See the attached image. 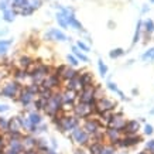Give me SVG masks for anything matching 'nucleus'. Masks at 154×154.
<instances>
[{
    "instance_id": "1",
    "label": "nucleus",
    "mask_w": 154,
    "mask_h": 154,
    "mask_svg": "<svg viewBox=\"0 0 154 154\" xmlns=\"http://www.w3.org/2000/svg\"><path fill=\"white\" fill-rule=\"evenodd\" d=\"M17 92H19L17 84H7L5 88L0 91V95L5 96V98H13L14 95H17Z\"/></svg>"
},
{
    "instance_id": "2",
    "label": "nucleus",
    "mask_w": 154,
    "mask_h": 154,
    "mask_svg": "<svg viewBox=\"0 0 154 154\" xmlns=\"http://www.w3.org/2000/svg\"><path fill=\"white\" fill-rule=\"evenodd\" d=\"M78 125V120L76 119H74V117H65V119H62V120L60 122V127L61 130H72V129H75V126Z\"/></svg>"
},
{
    "instance_id": "3",
    "label": "nucleus",
    "mask_w": 154,
    "mask_h": 154,
    "mask_svg": "<svg viewBox=\"0 0 154 154\" xmlns=\"http://www.w3.org/2000/svg\"><path fill=\"white\" fill-rule=\"evenodd\" d=\"M72 136H74V139L78 141L79 144H85V143L88 141V133L85 130H82V129H79V127H75Z\"/></svg>"
},
{
    "instance_id": "4",
    "label": "nucleus",
    "mask_w": 154,
    "mask_h": 154,
    "mask_svg": "<svg viewBox=\"0 0 154 154\" xmlns=\"http://www.w3.org/2000/svg\"><path fill=\"white\" fill-rule=\"evenodd\" d=\"M45 38H54V40H60V41H66L68 40L65 34L60 31V30H57V28H51L50 33L45 34Z\"/></svg>"
},
{
    "instance_id": "5",
    "label": "nucleus",
    "mask_w": 154,
    "mask_h": 154,
    "mask_svg": "<svg viewBox=\"0 0 154 154\" xmlns=\"http://www.w3.org/2000/svg\"><path fill=\"white\" fill-rule=\"evenodd\" d=\"M125 129L127 130V133H130V134H133V133H136V131L139 130V123L136 120H130L127 122L126 125H125ZM125 130V131H126Z\"/></svg>"
},
{
    "instance_id": "6",
    "label": "nucleus",
    "mask_w": 154,
    "mask_h": 154,
    "mask_svg": "<svg viewBox=\"0 0 154 154\" xmlns=\"http://www.w3.org/2000/svg\"><path fill=\"white\" fill-rule=\"evenodd\" d=\"M113 102H110L109 99H106V98H103V99H100L99 100V106L98 107H100V109H103V110H110V109H113Z\"/></svg>"
},
{
    "instance_id": "7",
    "label": "nucleus",
    "mask_w": 154,
    "mask_h": 154,
    "mask_svg": "<svg viewBox=\"0 0 154 154\" xmlns=\"http://www.w3.org/2000/svg\"><path fill=\"white\" fill-rule=\"evenodd\" d=\"M28 120H30V123L33 125V126H38V125H41V116L38 115V113L33 112L30 113V116H28Z\"/></svg>"
},
{
    "instance_id": "8",
    "label": "nucleus",
    "mask_w": 154,
    "mask_h": 154,
    "mask_svg": "<svg viewBox=\"0 0 154 154\" xmlns=\"http://www.w3.org/2000/svg\"><path fill=\"white\" fill-rule=\"evenodd\" d=\"M89 110H91V109L88 107V105H86V103H82V105H79V106L76 107V115H78V116H86L89 113Z\"/></svg>"
},
{
    "instance_id": "9",
    "label": "nucleus",
    "mask_w": 154,
    "mask_h": 154,
    "mask_svg": "<svg viewBox=\"0 0 154 154\" xmlns=\"http://www.w3.org/2000/svg\"><path fill=\"white\" fill-rule=\"evenodd\" d=\"M98 130V123L96 122H86L85 125V131L86 133H96Z\"/></svg>"
},
{
    "instance_id": "10",
    "label": "nucleus",
    "mask_w": 154,
    "mask_h": 154,
    "mask_svg": "<svg viewBox=\"0 0 154 154\" xmlns=\"http://www.w3.org/2000/svg\"><path fill=\"white\" fill-rule=\"evenodd\" d=\"M139 141H140V137L133 136V137H127V139H125L123 143H122V146H133V144H136V143H139Z\"/></svg>"
},
{
    "instance_id": "11",
    "label": "nucleus",
    "mask_w": 154,
    "mask_h": 154,
    "mask_svg": "<svg viewBox=\"0 0 154 154\" xmlns=\"http://www.w3.org/2000/svg\"><path fill=\"white\" fill-rule=\"evenodd\" d=\"M31 99H33V95L30 94V92H27V91H26V92H23V95H21V103H23L24 106L31 102Z\"/></svg>"
},
{
    "instance_id": "12",
    "label": "nucleus",
    "mask_w": 154,
    "mask_h": 154,
    "mask_svg": "<svg viewBox=\"0 0 154 154\" xmlns=\"http://www.w3.org/2000/svg\"><path fill=\"white\" fill-rule=\"evenodd\" d=\"M123 54H125V51H123L122 48H116V50H112L109 55H110V58H112V60H115V58H119V57H122Z\"/></svg>"
},
{
    "instance_id": "13",
    "label": "nucleus",
    "mask_w": 154,
    "mask_h": 154,
    "mask_svg": "<svg viewBox=\"0 0 154 154\" xmlns=\"http://www.w3.org/2000/svg\"><path fill=\"white\" fill-rule=\"evenodd\" d=\"M72 51H74V54H75V55H76V58H78V60L84 61V62H88V57H86V55H84L82 52H79V51H78V47H74V48H72Z\"/></svg>"
},
{
    "instance_id": "14",
    "label": "nucleus",
    "mask_w": 154,
    "mask_h": 154,
    "mask_svg": "<svg viewBox=\"0 0 154 154\" xmlns=\"http://www.w3.org/2000/svg\"><path fill=\"white\" fill-rule=\"evenodd\" d=\"M14 16H16V14H14L13 10H5V16H3V19L10 23V21H13L14 20Z\"/></svg>"
},
{
    "instance_id": "15",
    "label": "nucleus",
    "mask_w": 154,
    "mask_h": 154,
    "mask_svg": "<svg viewBox=\"0 0 154 154\" xmlns=\"http://www.w3.org/2000/svg\"><path fill=\"white\" fill-rule=\"evenodd\" d=\"M9 127H10V129H13V131H19L20 130V122H19V119L10 120L9 122Z\"/></svg>"
},
{
    "instance_id": "16",
    "label": "nucleus",
    "mask_w": 154,
    "mask_h": 154,
    "mask_svg": "<svg viewBox=\"0 0 154 154\" xmlns=\"http://www.w3.org/2000/svg\"><path fill=\"white\" fill-rule=\"evenodd\" d=\"M10 146H11V150H16V151H19V153L23 150V144H21L19 140H11Z\"/></svg>"
},
{
    "instance_id": "17",
    "label": "nucleus",
    "mask_w": 154,
    "mask_h": 154,
    "mask_svg": "<svg viewBox=\"0 0 154 154\" xmlns=\"http://www.w3.org/2000/svg\"><path fill=\"white\" fill-rule=\"evenodd\" d=\"M125 125H126V123H125V120H123V119H120V117H117V119H115V120L112 122V126L115 127V129H120V127H123L125 126Z\"/></svg>"
},
{
    "instance_id": "18",
    "label": "nucleus",
    "mask_w": 154,
    "mask_h": 154,
    "mask_svg": "<svg viewBox=\"0 0 154 154\" xmlns=\"http://www.w3.org/2000/svg\"><path fill=\"white\" fill-rule=\"evenodd\" d=\"M57 21H58V24H60L61 27H64V28L68 26V24H66V20H65V16H64L62 13L57 14Z\"/></svg>"
},
{
    "instance_id": "19",
    "label": "nucleus",
    "mask_w": 154,
    "mask_h": 154,
    "mask_svg": "<svg viewBox=\"0 0 154 154\" xmlns=\"http://www.w3.org/2000/svg\"><path fill=\"white\" fill-rule=\"evenodd\" d=\"M64 76H65L66 79H74V78H76V72H75L74 69H64Z\"/></svg>"
},
{
    "instance_id": "20",
    "label": "nucleus",
    "mask_w": 154,
    "mask_h": 154,
    "mask_svg": "<svg viewBox=\"0 0 154 154\" xmlns=\"http://www.w3.org/2000/svg\"><path fill=\"white\" fill-rule=\"evenodd\" d=\"M98 66H99V72H100V75H102V76H105V75L107 74V66L103 64L102 60L98 61Z\"/></svg>"
},
{
    "instance_id": "21",
    "label": "nucleus",
    "mask_w": 154,
    "mask_h": 154,
    "mask_svg": "<svg viewBox=\"0 0 154 154\" xmlns=\"http://www.w3.org/2000/svg\"><path fill=\"white\" fill-rule=\"evenodd\" d=\"M144 30L147 31V33H153L154 31V23L153 20H147L144 23Z\"/></svg>"
},
{
    "instance_id": "22",
    "label": "nucleus",
    "mask_w": 154,
    "mask_h": 154,
    "mask_svg": "<svg viewBox=\"0 0 154 154\" xmlns=\"http://www.w3.org/2000/svg\"><path fill=\"white\" fill-rule=\"evenodd\" d=\"M140 28H141V21L137 23V27H136V33H134V38H133V44L139 41V38H140Z\"/></svg>"
},
{
    "instance_id": "23",
    "label": "nucleus",
    "mask_w": 154,
    "mask_h": 154,
    "mask_svg": "<svg viewBox=\"0 0 154 154\" xmlns=\"http://www.w3.org/2000/svg\"><path fill=\"white\" fill-rule=\"evenodd\" d=\"M143 60H144V61L146 60H151V61L154 60V48H150L149 51L146 52L144 55H143Z\"/></svg>"
},
{
    "instance_id": "24",
    "label": "nucleus",
    "mask_w": 154,
    "mask_h": 154,
    "mask_svg": "<svg viewBox=\"0 0 154 154\" xmlns=\"http://www.w3.org/2000/svg\"><path fill=\"white\" fill-rule=\"evenodd\" d=\"M109 137H110L113 141H117V137H119V130H116V129L109 130Z\"/></svg>"
},
{
    "instance_id": "25",
    "label": "nucleus",
    "mask_w": 154,
    "mask_h": 154,
    "mask_svg": "<svg viewBox=\"0 0 154 154\" xmlns=\"http://www.w3.org/2000/svg\"><path fill=\"white\" fill-rule=\"evenodd\" d=\"M102 149H103V147L100 144H98V143H96V144H94V146H91V151H92V154H99Z\"/></svg>"
},
{
    "instance_id": "26",
    "label": "nucleus",
    "mask_w": 154,
    "mask_h": 154,
    "mask_svg": "<svg viewBox=\"0 0 154 154\" xmlns=\"http://www.w3.org/2000/svg\"><path fill=\"white\" fill-rule=\"evenodd\" d=\"M0 129L2 130H7L9 129V122L6 120L5 117H0Z\"/></svg>"
},
{
    "instance_id": "27",
    "label": "nucleus",
    "mask_w": 154,
    "mask_h": 154,
    "mask_svg": "<svg viewBox=\"0 0 154 154\" xmlns=\"http://www.w3.org/2000/svg\"><path fill=\"white\" fill-rule=\"evenodd\" d=\"M20 64H21V66H24V68H27L31 62H30V58L28 57H23L21 60H20Z\"/></svg>"
},
{
    "instance_id": "28",
    "label": "nucleus",
    "mask_w": 154,
    "mask_h": 154,
    "mask_svg": "<svg viewBox=\"0 0 154 154\" xmlns=\"http://www.w3.org/2000/svg\"><path fill=\"white\" fill-rule=\"evenodd\" d=\"M66 60L69 61V64H71V65H72V66H76V65H78V60H76L75 57H72V55H68V57H66Z\"/></svg>"
},
{
    "instance_id": "29",
    "label": "nucleus",
    "mask_w": 154,
    "mask_h": 154,
    "mask_svg": "<svg viewBox=\"0 0 154 154\" xmlns=\"http://www.w3.org/2000/svg\"><path fill=\"white\" fill-rule=\"evenodd\" d=\"M99 154H115V153H113V149H110V147H103Z\"/></svg>"
},
{
    "instance_id": "30",
    "label": "nucleus",
    "mask_w": 154,
    "mask_h": 154,
    "mask_svg": "<svg viewBox=\"0 0 154 154\" xmlns=\"http://www.w3.org/2000/svg\"><path fill=\"white\" fill-rule=\"evenodd\" d=\"M13 40H0V47H9Z\"/></svg>"
},
{
    "instance_id": "31",
    "label": "nucleus",
    "mask_w": 154,
    "mask_h": 154,
    "mask_svg": "<svg viewBox=\"0 0 154 154\" xmlns=\"http://www.w3.org/2000/svg\"><path fill=\"white\" fill-rule=\"evenodd\" d=\"M76 47H78V48H81V50H84V51L85 52H88L89 51V47H88V45H86V44H84V42H78V44H76Z\"/></svg>"
},
{
    "instance_id": "32",
    "label": "nucleus",
    "mask_w": 154,
    "mask_h": 154,
    "mask_svg": "<svg viewBox=\"0 0 154 154\" xmlns=\"http://www.w3.org/2000/svg\"><path fill=\"white\" fill-rule=\"evenodd\" d=\"M40 5H41V2H40V0H31V2H30V7H33V9L38 7Z\"/></svg>"
},
{
    "instance_id": "33",
    "label": "nucleus",
    "mask_w": 154,
    "mask_h": 154,
    "mask_svg": "<svg viewBox=\"0 0 154 154\" xmlns=\"http://www.w3.org/2000/svg\"><path fill=\"white\" fill-rule=\"evenodd\" d=\"M107 86H109V89H110V91H115V92H119V89H117L116 84H113V82H109V84H107Z\"/></svg>"
},
{
    "instance_id": "34",
    "label": "nucleus",
    "mask_w": 154,
    "mask_h": 154,
    "mask_svg": "<svg viewBox=\"0 0 154 154\" xmlns=\"http://www.w3.org/2000/svg\"><path fill=\"white\" fill-rule=\"evenodd\" d=\"M147 149H149L151 153H154V140H151V141L147 143Z\"/></svg>"
},
{
    "instance_id": "35",
    "label": "nucleus",
    "mask_w": 154,
    "mask_h": 154,
    "mask_svg": "<svg viewBox=\"0 0 154 154\" xmlns=\"http://www.w3.org/2000/svg\"><path fill=\"white\" fill-rule=\"evenodd\" d=\"M144 131H146V134H151V133H153V127L150 126V125H147V126L144 127Z\"/></svg>"
},
{
    "instance_id": "36",
    "label": "nucleus",
    "mask_w": 154,
    "mask_h": 154,
    "mask_svg": "<svg viewBox=\"0 0 154 154\" xmlns=\"http://www.w3.org/2000/svg\"><path fill=\"white\" fill-rule=\"evenodd\" d=\"M34 144H35V143H34L33 139H30V137H28V139H26V146L31 147V146H34Z\"/></svg>"
},
{
    "instance_id": "37",
    "label": "nucleus",
    "mask_w": 154,
    "mask_h": 154,
    "mask_svg": "<svg viewBox=\"0 0 154 154\" xmlns=\"http://www.w3.org/2000/svg\"><path fill=\"white\" fill-rule=\"evenodd\" d=\"M42 103H44V100H37V102H35L37 109H42Z\"/></svg>"
},
{
    "instance_id": "38",
    "label": "nucleus",
    "mask_w": 154,
    "mask_h": 154,
    "mask_svg": "<svg viewBox=\"0 0 154 154\" xmlns=\"http://www.w3.org/2000/svg\"><path fill=\"white\" fill-rule=\"evenodd\" d=\"M7 109H9V107L6 106V105H0V112H6Z\"/></svg>"
},
{
    "instance_id": "39",
    "label": "nucleus",
    "mask_w": 154,
    "mask_h": 154,
    "mask_svg": "<svg viewBox=\"0 0 154 154\" xmlns=\"http://www.w3.org/2000/svg\"><path fill=\"white\" fill-rule=\"evenodd\" d=\"M7 51V47H0V54H6Z\"/></svg>"
},
{
    "instance_id": "40",
    "label": "nucleus",
    "mask_w": 154,
    "mask_h": 154,
    "mask_svg": "<svg viewBox=\"0 0 154 154\" xmlns=\"http://www.w3.org/2000/svg\"><path fill=\"white\" fill-rule=\"evenodd\" d=\"M75 154H85V151H82V150H76V151H75Z\"/></svg>"
},
{
    "instance_id": "41",
    "label": "nucleus",
    "mask_w": 154,
    "mask_h": 154,
    "mask_svg": "<svg viewBox=\"0 0 154 154\" xmlns=\"http://www.w3.org/2000/svg\"><path fill=\"white\" fill-rule=\"evenodd\" d=\"M47 154H57V153H55V151H48Z\"/></svg>"
},
{
    "instance_id": "42",
    "label": "nucleus",
    "mask_w": 154,
    "mask_h": 154,
    "mask_svg": "<svg viewBox=\"0 0 154 154\" xmlns=\"http://www.w3.org/2000/svg\"><path fill=\"white\" fill-rule=\"evenodd\" d=\"M140 154H146V153H140Z\"/></svg>"
},
{
    "instance_id": "43",
    "label": "nucleus",
    "mask_w": 154,
    "mask_h": 154,
    "mask_svg": "<svg viewBox=\"0 0 154 154\" xmlns=\"http://www.w3.org/2000/svg\"><path fill=\"white\" fill-rule=\"evenodd\" d=\"M151 2H153V3H154V0H151Z\"/></svg>"
},
{
    "instance_id": "44",
    "label": "nucleus",
    "mask_w": 154,
    "mask_h": 154,
    "mask_svg": "<svg viewBox=\"0 0 154 154\" xmlns=\"http://www.w3.org/2000/svg\"><path fill=\"white\" fill-rule=\"evenodd\" d=\"M14 2H17V0H14Z\"/></svg>"
}]
</instances>
